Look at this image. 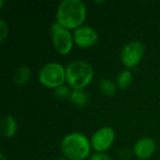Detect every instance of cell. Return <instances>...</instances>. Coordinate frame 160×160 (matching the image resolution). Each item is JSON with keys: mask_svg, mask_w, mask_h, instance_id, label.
<instances>
[{"mask_svg": "<svg viewBox=\"0 0 160 160\" xmlns=\"http://www.w3.org/2000/svg\"><path fill=\"white\" fill-rule=\"evenodd\" d=\"M69 99L75 106L84 107L89 101V97L83 89H77L72 90Z\"/></svg>", "mask_w": 160, "mask_h": 160, "instance_id": "7c38bea8", "label": "cell"}, {"mask_svg": "<svg viewBox=\"0 0 160 160\" xmlns=\"http://www.w3.org/2000/svg\"><path fill=\"white\" fill-rule=\"evenodd\" d=\"M52 39L55 51L62 54H68L73 48V35L67 28L61 26L57 22H53L51 26Z\"/></svg>", "mask_w": 160, "mask_h": 160, "instance_id": "5b68a950", "label": "cell"}, {"mask_svg": "<svg viewBox=\"0 0 160 160\" xmlns=\"http://www.w3.org/2000/svg\"><path fill=\"white\" fill-rule=\"evenodd\" d=\"M145 52V47L142 42L133 40L124 46L121 51L120 57L123 65L128 68H136L142 59Z\"/></svg>", "mask_w": 160, "mask_h": 160, "instance_id": "8992f818", "label": "cell"}, {"mask_svg": "<svg viewBox=\"0 0 160 160\" xmlns=\"http://www.w3.org/2000/svg\"><path fill=\"white\" fill-rule=\"evenodd\" d=\"M157 143L154 139L145 137L139 140L134 145V153L140 159L145 160L150 158L156 152Z\"/></svg>", "mask_w": 160, "mask_h": 160, "instance_id": "9c48e42d", "label": "cell"}, {"mask_svg": "<svg viewBox=\"0 0 160 160\" xmlns=\"http://www.w3.org/2000/svg\"><path fill=\"white\" fill-rule=\"evenodd\" d=\"M73 38L75 44L78 47L90 48L97 43L98 39V35L94 28L85 25L74 30Z\"/></svg>", "mask_w": 160, "mask_h": 160, "instance_id": "ba28073f", "label": "cell"}, {"mask_svg": "<svg viewBox=\"0 0 160 160\" xmlns=\"http://www.w3.org/2000/svg\"><path fill=\"white\" fill-rule=\"evenodd\" d=\"M61 150L69 160H84L90 156L91 142L82 133L73 132L64 137Z\"/></svg>", "mask_w": 160, "mask_h": 160, "instance_id": "7a4b0ae2", "label": "cell"}, {"mask_svg": "<svg viewBox=\"0 0 160 160\" xmlns=\"http://www.w3.org/2000/svg\"><path fill=\"white\" fill-rule=\"evenodd\" d=\"M38 80L42 85L55 89L64 85L67 81L66 68L55 62L48 63L40 68L38 72Z\"/></svg>", "mask_w": 160, "mask_h": 160, "instance_id": "277c9868", "label": "cell"}, {"mask_svg": "<svg viewBox=\"0 0 160 160\" xmlns=\"http://www.w3.org/2000/svg\"><path fill=\"white\" fill-rule=\"evenodd\" d=\"M71 92L72 91H70L69 87H68V86H66L64 84V85H61V86H59V87L54 89L53 96L57 99H66L68 98H70Z\"/></svg>", "mask_w": 160, "mask_h": 160, "instance_id": "9a60e30c", "label": "cell"}, {"mask_svg": "<svg viewBox=\"0 0 160 160\" xmlns=\"http://www.w3.org/2000/svg\"><path fill=\"white\" fill-rule=\"evenodd\" d=\"M132 82V73L128 69H125L118 74L117 77V85L121 89L128 87Z\"/></svg>", "mask_w": 160, "mask_h": 160, "instance_id": "5bb4252c", "label": "cell"}, {"mask_svg": "<svg viewBox=\"0 0 160 160\" xmlns=\"http://www.w3.org/2000/svg\"><path fill=\"white\" fill-rule=\"evenodd\" d=\"M8 27L6 23V22L1 19L0 20V41L3 42L5 40V38L8 37Z\"/></svg>", "mask_w": 160, "mask_h": 160, "instance_id": "2e32d148", "label": "cell"}, {"mask_svg": "<svg viewBox=\"0 0 160 160\" xmlns=\"http://www.w3.org/2000/svg\"><path fill=\"white\" fill-rule=\"evenodd\" d=\"M30 75H31V70L28 66L22 65V66L18 67L15 69L14 76H13L15 84L18 86H22V85L26 84L30 79Z\"/></svg>", "mask_w": 160, "mask_h": 160, "instance_id": "8fae6325", "label": "cell"}, {"mask_svg": "<svg viewBox=\"0 0 160 160\" xmlns=\"http://www.w3.org/2000/svg\"><path fill=\"white\" fill-rule=\"evenodd\" d=\"M99 90L104 96L112 97L116 93V85L112 81L109 79H103L99 82Z\"/></svg>", "mask_w": 160, "mask_h": 160, "instance_id": "4fadbf2b", "label": "cell"}, {"mask_svg": "<svg viewBox=\"0 0 160 160\" xmlns=\"http://www.w3.org/2000/svg\"><path fill=\"white\" fill-rule=\"evenodd\" d=\"M57 160H69V159H68V158H58Z\"/></svg>", "mask_w": 160, "mask_h": 160, "instance_id": "d6986e66", "label": "cell"}, {"mask_svg": "<svg viewBox=\"0 0 160 160\" xmlns=\"http://www.w3.org/2000/svg\"><path fill=\"white\" fill-rule=\"evenodd\" d=\"M90 160H112L106 153H95L90 157Z\"/></svg>", "mask_w": 160, "mask_h": 160, "instance_id": "e0dca14e", "label": "cell"}, {"mask_svg": "<svg viewBox=\"0 0 160 160\" xmlns=\"http://www.w3.org/2000/svg\"><path fill=\"white\" fill-rule=\"evenodd\" d=\"M0 129L1 133L6 138H12L15 136L17 129H18V124L14 117L11 115H6L2 118L0 123Z\"/></svg>", "mask_w": 160, "mask_h": 160, "instance_id": "30bf717a", "label": "cell"}, {"mask_svg": "<svg viewBox=\"0 0 160 160\" xmlns=\"http://www.w3.org/2000/svg\"><path fill=\"white\" fill-rule=\"evenodd\" d=\"M0 160H7V159H6V158H5V156H4V154H3V153H1V154H0Z\"/></svg>", "mask_w": 160, "mask_h": 160, "instance_id": "ac0fdd59", "label": "cell"}, {"mask_svg": "<svg viewBox=\"0 0 160 160\" xmlns=\"http://www.w3.org/2000/svg\"><path fill=\"white\" fill-rule=\"evenodd\" d=\"M67 82L73 90L85 88L94 78L93 68L86 62L75 61L66 68Z\"/></svg>", "mask_w": 160, "mask_h": 160, "instance_id": "3957f363", "label": "cell"}, {"mask_svg": "<svg viewBox=\"0 0 160 160\" xmlns=\"http://www.w3.org/2000/svg\"><path fill=\"white\" fill-rule=\"evenodd\" d=\"M86 19V7L81 0H64L56 10V22L68 30L82 26Z\"/></svg>", "mask_w": 160, "mask_h": 160, "instance_id": "6da1fadb", "label": "cell"}, {"mask_svg": "<svg viewBox=\"0 0 160 160\" xmlns=\"http://www.w3.org/2000/svg\"><path fill=\"white\" fill-rule=\"evenodd\" d=\"M115 139V132L111 127H103L96 131L91 138V146L97 153H105L111 148Z\"/></svg>", "mask_w": 160, "mask_h": 160, "instance_id": "52a82bcc", "label": "cell"}]
</instances>
